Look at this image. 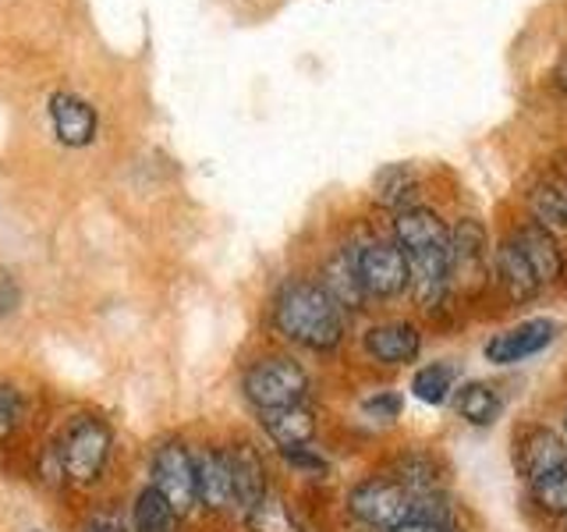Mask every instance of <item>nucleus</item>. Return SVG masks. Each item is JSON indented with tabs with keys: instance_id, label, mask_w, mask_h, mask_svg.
<instances>
[{
	"instance_id": "7c9ffc66",
	"label": "nucleus",
	"mask_w": 567,
	"mask_h": 532,
	"mask_svg": "<svg viewBox=\"0 0 567 532\" xmlns=\"http://www.w3.org/2000/svg\"><path fill=\"white\" fill-rule=\"evenodd\" d=\"M390 532H454V529H447V525H433V522H419V519H408V522L394 525Z\"/></svg>"
},
{
	"instance_id": "4468645a",
	"label": "nucleus",
	"mask_w": 567,
	"mask_h": 532,
	"mask_svg": "<svg viewBox=\"0 0 567 532\" xmlns=\"http://www.w3.org/2000/svg\"><path fill=\"white\" fill-rule=\"evenodd\" d=\"M195 493L209 511H227L235 508V490H230V469L227 454L217 448L195 451Z\"/></svg>"
},
{
	"instance_id": "f257e3e1",
	"label": "nucleus",
	"mask_w": 567,
	"mask_h": 532,
	"mask_svg": "<svg viewBox=\"0 0 567 532\" xmlns=\"http://www.w3.org/2000/svg\"><path fill=\"white\" fill-rule=\"evenodd\" d=\"M394 242L408 259V284L425 309L451 291V227L433 209L404 206L394 221Z\"/></svg>"
},
{
	"instance_id": "a211bd4d",
	"label": "nucleus",
	"mask_w": 567,
	"mask_h": 532,
	"mask_svg": "<svg viewBox=\"0 0 567 532\" xmlns=\"http://www.w3.org/2000/svg\"><path fill=\"white\" fill-rule=\"evenodd\" d=\"M323 288L327 295L337 301L341 309H365V288L359 280V270H354V259L348 248L341 253H333L327 263H323Z\"/></svg>"
},
{
	"instance_id": "9b49d317",
	"label": "nucleus",
	"mask_w": 567,
	"mask_h": 532,
	"mask_svg": "<svg viewBox=\"0 0 567 532\" xmlns=\"http://www.w3.org/2000/svg\"><path fill=\"white\" fill-rule=\"evenodd\" d=\"M227 469H230V490H235V504L248 514L256 504H262V497L270 493L266 487V466L252 443H230L224 451Z\"/></svg>"
},
{
	"instance_id": "0eeeda50",
	"label": "nucleus",
	"mask_w": 567,
	"mask_h": 532,
	"mask_svg": "<svg viewBox=\"0 0 567 532\" xmlns=\"http://www.w3.org/2000/svg\"><path fill=\"white\" fill-rule=\"evenodd\" d=\"M150 472H153L150 487H156L159 493H164L177 514H188L195 504H199V493H195V454L185 448L182 440L159 443V448L153 451Z\"/></svg>"
},
{
	"instance_id": "72a5a7b5",
	"label": "nucleus",
	"mask_w": 567,
	"mask_h": 532,
	"mask_svg": "<svg viewBox=\"0 0 567 532\" xmlns=\"http://www.w3.org/2000/svg\"><path fill=\"white\" fill-rule=\"evenodd\" d=\"M29 532H43V529H29Z\"/></svg>"
},
{
	"instance_id": "1a4fd4ad",
	"label": "nucleus",
	"mask_w": 567,
	"mask_h": 532,
	"mask_svg": "<svg viewBox=\"0 0 567 532\" xmlns=\"http://www.w3.org/2000/svg\"><path fill=\"white\" fill-rule=\"evenodd\" d=\"M50 129L64 146L82 150L96 139V129H100L96 106L82 100L79 93H53L50 96Z\"/></svg>"
},
{
	"instance_id": "aec40b11",
	"label": "nucleus",
	"mask_w": 567,
	"mask_h": 532,
	"mask_svg": "<svg viewBox=\"0 0 567 532\" xmlns=\"http://www.w3.org/2000/svg\"><path fill=\"white\" fill-rule=\"evenodd\" d=\"M454 405H457L461 419L472 426H489L496 416H501V395H496L493 383H483V380H472L461 387Z\"/></svg>"
},
{
	"instance_id": "f704fd0d",
	"label": "nucleus",
	"mask_w": 567,
	"mask_h": 532,
	"mask_svg": "<svg viewBox=\"0 0 567 532\" xmlns=\"http://www.w3.org/2000/svg\"><path fill=\"white\" fill-rule=\"evenodd\" d=\"M564 430H567V416H564Z\"/></svg>"
},
{
	"instance_id": "6e6552de",
	"label": "nucleus",
	"mask_w": 567,
	"mask_h": 532,
	"mask_svg": "<svg viewBox=\"0 0 567 532\" xmlns=\"http://www.w3.org/2000/svg\"><path fill=\"white\" fill-rule=\"evenodd\" d=\"M486 263H489V242H486V227L465 217L457 221L451 231V280L461 288H472L486 277Z\"/></svg>"
},
{
	"instance_id": "5701e85b",
	"label": "nucleus",
	"mask_w": 567,
	"mask_h": 532,
	"mask_svg": "<svg viewBox=\"0 0 567 532\" xmlns=\"http://www.w3.org/2000/svg\"><path fill=\"white\" fill-rule=\"evenodd\" d=\"M419 185V177L412 167H404V164H390L377 174V182H372V192H377V203L383 206H401L408 203V195L415 192Z\"/></svg>"
},
{
	"instance_id": "9d476101",
	"label": "nucleus",
	"mask_w": 567,
	"mask_h": 532,
	"mask_svg": "<svg viewBox=\"0 0 567 532\" xmlns=\"http://www.w3.org/2000/svg\"><path fill=\"white\" fill-rule=\"evenodd\" d=\"M557 337V324L554 319H525V324L518 327H511L504 334H496L493 341H486V359L493 366H514V362H522L528 359V355H536L543 351L549 341Z\"/></svg>"
},
{
	"instance_id": "f03ea898",
	"label": "nucleus",
	"mask_w": 567,
	"mask_h": 532,
	"mask_svg": "<svg viewBox=\"0 0 567 532\" xmlns=\"http://www.w3.org/2000/svg\"><path fill=\"white\" fill-rule=\"evenodd\" d=\"M274 327L309 351H333L344 337V309L316 280H288L274 301Z\"/></svg>"
},
{
	"instance_id": "6ab92c4d",
	"label": "nucleus",
	"mask_w": 567,
	"mask_h": 532,
	"mask_svg": "<svg viewBox=\"0 0 567 532\" xmlns=\"http://www.w3.org/2000/svg\"><path fill=\"white\" fill-rule=\"evenodd\" d=\"M132 532H182V514L156 487H142L132 504Z\"/></svg>"
},
{
	"instance_id": "dca6fc26",
	"label": "nucleus",
	"mask_w": 567,
	"mask_h": 532,
	"mask_svg": "<svg viewBox=\"0 0 567 532\" xmlns=\"http://www.w3.org/2000/svg\"><path fill=\"white\" fill-rule=\"evenodd\" d=\"M511 238H514V245H518L522 253H525V259L532 263V270L539 274L543 284H549V280H557V277H560V266H564V263H560L557 238L549 235V231H546L539 221L522 224Z\"/></svg>"
},
{
	"instance_id": "2f4dec72",
	"label": "nucleus",
	"mask_w": 567,
	"mask_h": 532,
	"mask_svg": "<svg viewBox=\"0 0 567 532\" xmlns=\"http://www.w3.org/2000/svg\"><path fill=\"white\" fill-rule=\"evenodd\" d=\"M85 532H128V529H124L117 519H106V514H96V519L85 525Z\"/></svg>"
},
{
	"instance_id": "7ed1b4c3",
	"label": "nucleus",
	"mask_w": 567,
	"mask_h": 532,
	"mask_svg": "<svg viewBox=\"0 0 567 532\" xmlns=\"http://www.w3.org/2000/svg\"><path fill=\"white\" fill-rule=\"evenodd\" d=\"M114 433L111 426L96 416H75L61 433L58 443V469L68 483L75 487H93L103 479L106 461H111Z\"/></svg>"
},
{
	"instance_id": "bb28decb",
	"label": "nucleus",
	"mask_w": 567,
	"mask_h": 532,
	"mask_svg": "<svg viewBox=\"0 0 567 532\" xmlns=\"http://www.w3.org/2000/svg\"><path fill=\"white\" fill-rule=\"evenodd\" d=\"M25 422V395L11 383H0V440L14 437Z\"/></svg>"
},
{
	"instance_id": "4be33fe9",
	"label": "nucleus",
	"mask_w": 567,
	"mask_h": 532,
	"mask_svg": "<svg viewBox=\"0 0 567 532\" xmlns=\"http://www.w3.org/2000/svg\"><path fill=\"white\" fill-rule=\"evenodd\" d=\"M532 209L546 231L567 227V182H546L532 188Z\"/></svg>"
},
{
	"instance_id": "f3484780",
	"label": "nucleus",
	"mask_w": 567,
	"mask_h": 532,
	"mask_svg": "<svg viewBox=\"0 0 567 532\" xmlns=\"http://www.w3.org/2000/svg\"><path fill=\"white\" fill-rule=\"evenodd\" d=\"M493 266H496V277H501V284H504V291H507L514 301H525V298H532V295H539L543 280H539L536 270H532V263L525 259L522 248L514 245V238H507L501 248H496Z\"/></svg>"
},
{
	"instance_id": "ddd939ff",
	"label": "nucleus",
	"mask_w": 567,
	"mask_h": 532,
	"mask_svg": "<svg viewBox=\"0 0 567 532\" xmlns=\"http://www.w3.org/2000/svg\"><path fill=\"white\" fill-rule=\"evenodd\" d=\"M514 461H518V472L532 483V479H539L543 472L564 466V461H567V448H564V440L554 430H546V426H532V430H525L518 437V448H514Z\"/></svg>"
},
{
	"instance_id": "c756f323",
	"label": "nucleus",
	"mask_w": 567,
	"mask_h": 532,
	"mask_svg": "<svg viewBox=\"0 0 567 532\" xmlns=\"http://www.w3.org/2000/svg\"><path fill=\"white\" fill-rule=\"evenodd\" d=\"M18 306V284L11 280V274L0 270V316L11 313Z\"/></svg>"
},
{
	"instance_id": "412c9836",
	"label": "nucleus",
	"mask_w": 567,
	"mask_h": 532,
	"mask_svg": "<svg viewBox=\"0 0 567 532\" xmlns=\"http://www.w3.org/2000/svg\"><path fill=\"white\" fill-rule=\"evenodd\" d=\"M457 383V366L454 362H430L415 372L412 380V390L415 398L425 401V405H443L451 398V390Z\"/></svg>"
},
{
	"instance_id": "423d86ee",
	"label": "nucleus",
	"mask_w": 567,
	"mask_h": 532,
	"mask_svg": "<svg viewBox=\"0 0 567 532\" xmlns=\"http://www.w3.org/2000/svg\"><path fill=\"white\" fill-rule=\"evenodd\" d=\"M369 298H394L408 288V259L398 242L369 238L348 248Z\"/></svg>"
},
{
	"instance_id": "39448f33",
	"label": "nucleus",
	"mask_w": 567,
	"mask_h": 532,
	"mask_svg": "<svg viewBox=\"0 0 567 532\" xmlns=\"http://www.w3.org/2000/svg\"><path fill=\"white\" fill-rule=\"evenodd\" d=\"M412 508H415V493L404 483H398V479H365V483H359L348 493L351 519L383 532L412 519Z\"/></svg>"
},
{
	"instance_id": "cd10ccee",
	"label": "nucleus",
	"mask_w": 567,
	"mask_h": 532,
	"mask_svg": "<svg viewBox=\"0 0 567 532\" xmlns=\"http://www.w3.org/2000/svg\"><path fill=\"white\" fill-rule=\"evenodd\" d=\"M280 458L288 461L291 469L306 472V475H323L327 472V458L319 454L312 443H298V448H284Z\"/></svg>"
},
{
	"instance_id": "2eb2a0df",
	"label": "nucleus",
	"mask_w": 567,
	"mask_h": 532,
	"mask_svg": "<svg viewBox=\"0 0 567 532\" xmlns=\"http://www.w3.org/2000/svg\"><path fill=\"white\" fill-rule=\"evenodd\" d=\"M259 416H262V430L277 443V451L298 448V443H312L316 437V416H312V408H306V401L274 408V412H259Z\"/></svg>"
},
{
	"instance_id": "a878e982",
	"label": "nucleus",
	"mask_w": 567,
	"mask_h": 532,
	"mask_svg": "<svg viewBox=\"0 0 567 532\" xmlns=\"http://www.w3.org/2000/svg\"><path fill=\"white\" fill-rule=\"evenodd\" d=\"M532 497L536 504L549 514H567V461L557 469L543 472L539 479H532Z\"/></svg>"
},
{
	"instance_id": "20e7f679",
	"label": "nucleus",
	"mask_w": 567,
	"mask_h": 532,
	"mask_svg": "<svg viewBox=\"0 0 567 532\" xmlns=\"http://www.w3.org/2000/svg\"><path fill=\"white\" fill-rule=\"evenodd\" d=\"M241 390L259 412H274V408H288V405L306 401L309 372L295 359H288V355H270V359H259L245 369Z\"/></svg>"
},
{
	"instance_id": "b1692460",
	"label": "nucleus",
	"mask_w": 567,
	"mask_h": 532,
	"mask_svg": "<svg viewBox=\"0 0 567 532\" xmlns=\"http://www.w3.org/2000/svg\"><path fill=\"white\" fill-rule=\"evenodd\" d=\"M245 519H248V529H252V532H301L298 522H295V514L288 511V504H284L280 497H274V493H266L262 504H256L252 511L245 514Z\"/></svg>"
},
{
	"instance_id": "393cba45",
	"label": "nucleus",
	"mask_w": 567,
	"mask_h": 532,
	"mask_svg": "<svg viewBox=\"0 0 567 532\" xmlns=\"http://www.w3.org/2000/svg\"><path fill=\"white\" fill-rule=\"evenodd\" d=\"M398 483H404L412 493H436L440 466L430 454H404L398 466Z\"/></svg>"
},
{
	"instance_id": "473e14b6",
	"label": "nucleus",
	"mask_w": 567,
	"mask_h": 532,
	"mask_svg": "<svg viewBox=\"0 0 567 532\" xmlns=\"http://www.w3.org/2000/svg\"><path fill=\"white\" fill-rule=\"evenodd\" d=\"M557 85H560L564 93H567V53H564V58H560V64H557Z\"/></svg>"
},
{
	"instance_id": "c85d7f7f",
	"label": "nucleus",
	"mask_w": 567,
	"mask_h": 532,
	"mask_svg": "<svg viewBox=\"0 0 567 532\" xmlns=\"http://www.w3.org/2000/svg\"><path fill=\"white\" fill-rule=\"evenodd\" d=\"M401 408H404V401H401L398 390H380V395H372V398L362 401V412L369 419H377V422H394L401 416Z\"/></svg>"
},
{
	"instance_id": "f8f14e48",
	"label": "nucleus",
	"mask_w": 567,
	"mask_h": 532,
	"mask_svg": "<svg viewBox=\"0 0 567 532\" xmlns=\"http://www.w3.org/2000/svg\"><path fill=\"white\" fill-rule=\"evenodd\" d=\"M365 351L369 359H377L383 366H408L422 351V334L415 324H404V319L377 324L365 330Z\"/></svg>"
}]
</instances>
